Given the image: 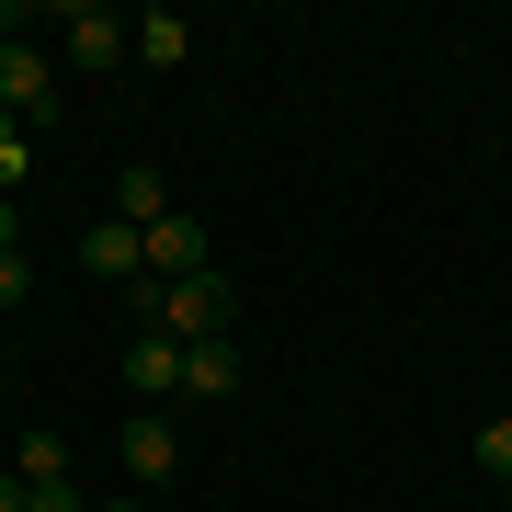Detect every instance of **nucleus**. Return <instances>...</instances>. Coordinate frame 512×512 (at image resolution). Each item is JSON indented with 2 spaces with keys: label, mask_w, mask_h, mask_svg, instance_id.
Returning a JSON list of instances; mask_svg holds the SVG:
<instances>
[{
  "label": "nucleus",
  "mask_w": 512,
  "mask_h": 512,
  "mask_svg": "<svg viewBox=\"0 0 512 512\" xmlns=\"http://www.w3.org/2000/svg\"><path fill=\"white\" fill-rule=\"evenodd\" d=\"M103 512H137V501H103Z\"/></svg>",
  "instance_id": "19"
},
{
  "label": "nucleus",
  "mask_w": 512,
  "mask_h": 512,
  "mask_svg": "<svg viewBox=\"0 0 512 512\" xmlns=\"http://www.w3.org/2000/svg\"><path fill=\"white\" fill-rule=\"evenodd\" d=\"M126 387L137 399H183V342H171V330H137L126 342Z\"/></svg>",
  "instance_id": "7"
},
{
  "label": "nucleus",
  "mask_w": 512,
  "mask_h": 512,
  "mask_svg": "<svg viewBox=\"0 0 512 512\" xmlns=\"http://www.w3.org/2000/svg\"><path fill=\"white\" fill-rule=\"evenodd\" d=\"M57 46H69V69H114V57L137 46V23L103 12V0H69V12H57Z\"/></svg>",
  "instance_id": "2"
},
{
  "label": "nucleus",
  "mask_w": 512,
  "mask_h": 512,
  "mask_svg": "<svg viewBox=\"0 0 512 512\" xmlns=\"http://www.w3.org/2000/svg\"><path fill=\"white\" fill-rule=\"evenodd\" d=\"M478 467H490V478H512V410H501V421H478Z\"/></svg>",
  "instance_id": "12"
},
{
  "label": "nucleus",
  "mask_w": 512,
  "mask_h": 512,
  "mask_svg": "<svg viewBox=\"0 0 512 512\" xmlns=\"http://www.w3.org/2000/svg\"><path fill=\"white\" fill-rule=\"evenodd\" d=\"M12 23H23V12H12V0H0V46H12Z\"/></svg>",
  "instance_id": "18"
},
{
  "label": "nucleus",
  "mask_w": 512,
  "mask_h": 512,
  "mask_svg": "<svg viewBox=\"0 0 512 512\" xmlns=\"http://www.w3.org/2000/svg\"><path fill=\"white\" fill-rule=\"evenodd\" d=\"M114 217H126V228L171 217V183H160V160H126V171H114Z\"/></svg>",
  "instance_id": "8"
},
{
  "label": "nucleus",
  "mask_w": 512,
  "mask_h": 512,
  "mask_svg": "<svg viewBox=\"0 0 512 512\" xmlns=\"http://www.w3.org/2000/svg\"><path fill=\"white\" fill-rule=\"evenodd\" d=\"M23 501H35V490H23V478H12V467H0V512H23Z\"/></svg>",
  "instance_id": "17"
},
{
  "label": "nucleus",
  "mask_w": 512,
  "mask_h": 512,
  "mask_svg": "<svg viewBox=\"0 0 512 512\" xmlns=\"http://www.w3.org/2000/svg\"><path fill=\"white\" fill-rule=\"evenodd\" d=\"M137 239H148V274H160V285H183V274H217V262H205V228H194V217H148Z\"/></svg>",
  "instance_id": "4"
},
{
  "label": "nucleus",
  "mask_w": 512,
  "mask_h": 512,
  "mask_svg": "<svg viewBox=\"0 0 512 512\" xmlns=\"http://www.w3.org/2000/svg\"><path fill=\"white\" fill-rule=\"evenodd\" d=\"M126 57H148V69H183V57H194V23H183V12H148Z\"/></svg>",
  "instance_id": "10"
},
{
  "label": "nucleus",
  "mask_w": 512,
  "mask_h": 512,
  "mask_svg": "<svg viewBox=\"0 0 512 512\" xmlns=\"http://www.w3.org/2000/svg\"><path fill=\"white\" fill-rule=\"evenodd\" d=\"M23 171H35V148H23V126H12V114H0V194H12Z\"/></svg>",
  "instance_id": "13"
},
{
  "label": "nucleus",
  "mask_w": 512,
  "mask_h": 512,
  "mask_svg": "<svg viewBox=\"0 0 512 512\" xmlns=\"http://www.w3.org/2000/svg\"><path fill=\"white\" fill-rule=\"evenodd\" d=\"M23 285H35V274H23V251H0V308H23Z\"/></svg>",
  "instance_id": "14"
},
{
  "label": "nucleus",
  "mask_w": 512,
  "mask_h": 512,
  "mask_svg": "<svg viewBox=\"0 0 512 512\" xmlns=\"http://www.w3.org/2000/svg\"><path fill=\"white\" fill-rule=\"evenodd\" d=\"M80 274H103V285L148 274V239H137L126 217H92V228H80Z\"/></svg>",
  "instance_id": "6"
},
{
  "label": "nucleus",
  "mask_w": 512,
  "mask_h": 512,
  "mask_svg": "<svg viewBox=\"0 0 512 512\" xmlns=\"http://www.w3.org/2000/svg\"><path fill=\"white\" fill-rule=\"evenodd\" d=\"M114 444H126V478H137V490H171V478H183V433H171L160 410H137Z\"/></svg>",
  "instance_id": "3"
},
{
  "label": "nucleus",
  "mask_w": 512,
  "mask_h": 512,
  "mask_svg": "<svg viewBox=\"0 0 512 512\" xmlns=\"http://www.w3.org/2000/svg\"><path fill=\"white\" fill-rule=\"evenodd\" d=\"M23 512H92V501H80V490H35V501H23Z\"/></svg>",
  "instance_id": "15"
},
{
  "label": "nucleus",
  "mask_w": 512,
  "mask_h": 512,
  "mask_svg": "<svg viewBox=\"0 0 512 512\" xmlns=\"http://www.w3.org/2000/svg\"><path fill=\"white\" fill-rule=\"evenodd\" d=\"M12 478H23V490H69V444H57V433H23L12 444Z\"/></svg>",
  "instance_id": "11"
},
{
  "label": "nucleus",
  "mask_w": 512,
  "mask_h": 512,
  "mask_svg": "<svg viewBox=\"0 0 512 512\" xmlns=\"http://www.w3.org/2000/svg\"><path fill=\"white\" fill-rule=\"evenodd\" d=\"M148 330H171V342H228V274L148 285Z\"/></svg>",
  "instance_id": "1"
},
{
  "label": "nucleus",
  "mask_w": 512,
  "mask_h": 512,
  "mask_svg": "<svg viewBox=\"0 0 512 512\" xmlns=\"http://www.w3.org/2000/svg\"><path fill=\"white\" fill-rule=\"evenodd\" d=\"M0 251H23V205L12 194H0Z\"/></svg>",
  "instance_id": "16"
},
{
  "label": "nucleus",
  "mask_w": 512,
  "mask_h": 512,
  "mask_svg": "<svg viewBox=\"0 0 512 512\" xmlns=\"http://www.w3.org/2000/svg\"><path fill=\"white\" fill-rule=\"evenodd\" d=\"M239 387V353L228 342H183V399H228Z\"/></svg>",
  "instance_id": "9"
},
{
  "label": "nucleus",
  "mask_w": 512,
  "mask_h": 512,
  "mask_svg": "<svg viewBox=\"0 0 512 512\" xmlns=\"http://www.w3.org/2000/svg\"><path fill=\"white\" fill-rule=\"evenodd\" d=\"M46 92H57V57L12 35V46H0V114H12V126H23V114H35Z\"/></svg>",
  "instance_id": "5"
}]
</instances>
